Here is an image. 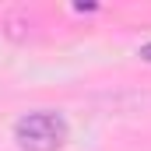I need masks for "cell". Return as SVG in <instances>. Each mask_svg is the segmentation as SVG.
<instances>
[{
    "label": "cell",
    "mask_w": 151,
    "mask_h": 151,
    "mask_svg": "<svg viewBox=\"0 0 151 151\" xmlns=\"http://www.w3.org/2000/svg\"><path fill=\"white\" fill-rule=\"evenodd\" d=\"M67 119L60 113L39 109V113H25L14 123V141L21 151H60L67 144Z\"/></svg>",
    "instance_id": "obj_1"
},
{
    "label": "cell",
    "mask_w": 151,
    "mask_h": 151,
    "mask_svg": "<svg viewBox=\"0 0 151 151\" xmlns=\"http://www.w3.org/2000/svg\"><path fill=\"white\" fill-rule=\"evenodd\" d=\"M141 60H148V63H151V42H144V46H141Z\"/></svg>",
    "instance_id": "obj_2"
}]
</instances>
